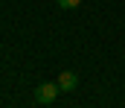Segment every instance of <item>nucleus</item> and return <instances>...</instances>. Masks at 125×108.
Wrapping results in <instances>:
<instances>
[{"mask_svg": "<svg viewBox=\"0 0 125 108\" xmlns=\"http://www.w3.org/2000/svg\"><path fill=\"white\" fill-rule=\"evenodd\" d=\"M58 94H61L58 82H41V85L35 88V102H38V105H50V102H55Z\"/></svg>", "mask_w": 125, "mask_h": 108, "instance_id": "f257e3e1", "label": "nucleus"}, {"mask_svg": "<svg viewBox=\"0 0 125 108\" xmlns=\"http://www.w3.org/2000/svg\"><path fill=\"white\" fill-rule=\"evenodd\" d=\"M76 85H79V76L73 70H64L61 76H58V88H61V91H76Z\"/></svg>", "mask_w": 125, "mask_h": 108, "instance_id": "f03ea898", "label": "nucleus"}, {"mask_svg": "<svg viewBox=\"0 0 125 108\" xmlns=\"http://www.w3.org/2000/svg\"><path fill=\"white\" fill-rule=\"evenodd\" d=\"M55 3H58L61 9H79V3H82V0H55Z\"/></svg>", "mask_w": 125, "mask_h": 108, "instance_id": "7ed1b4c3", "label": "nucleus"}]
</instances>
